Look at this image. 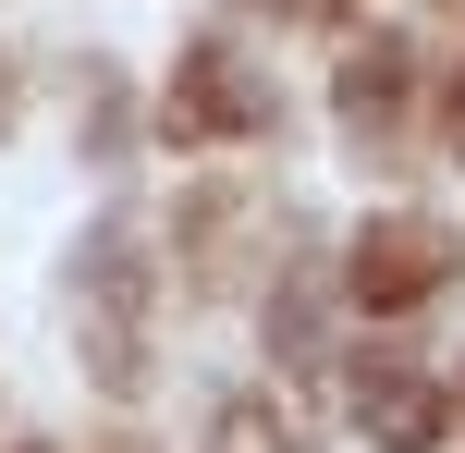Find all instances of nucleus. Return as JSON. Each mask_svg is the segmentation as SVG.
<instances>
[{
  "label": "nucleus",
  "mask_w": 465,
  "mask_h": 453,
  "mask_svg": "<svg viewBox=\"0 0 465 453\" xmlns=\"http://www.w3.org/2000/svg\"><path fill=\"white\" fill-rule=\"evenodd\" d=\"M441 270H453V245L429 233V221H380V233H368V258H355V282H368V307H417Z\"/></svg>",
  "instance_id": "f257e3e1"
}]
</instances>
